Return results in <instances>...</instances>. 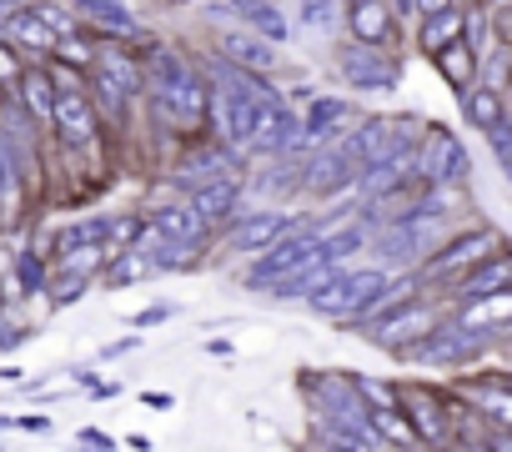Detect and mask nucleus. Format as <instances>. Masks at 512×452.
<instances>
[{
	"instance_id": "obj_48",
	"label": "nucleus",
	"mask_w": 512,
	"mask_h": 452,
	"mask_svg": "<svg viewBox=\"0 0 512 452\" xmlns=\"http://www.w3.org/2000/svg\"><path fill=\"white\" fill-rule=\"evenodd\" d=\"M136 347H141V332H131V337H121V342H111V347H106L101 357L111 362V357H126V352H136Z\"/></svg>"
},
{
	"instance_id": "obj_22",
	"label": "nucleus",
	"mask_w": 512,
	"mask_h": 452,
	"mask_svg": "<svg viewBox=\"0 0 512 452\" xmlns=\"http://www.w3.org/2000/svg\"><path fill=\"white\" fill-rule=\"evenodd\" d=\"M342 131H352V101L342 96H312V106L302 111V146H327Z\"/></svg>"
},
{
	"instance_id": "obj_8",
	"label": "nucleus",
	"mask_w": 512,
	"mask_h": 452,
	"mask_svg": "<svg viewBox=\"0 0 512 452\" xmlns=\"http://www.w3.org/2000/svg\"><path fill=\"white\" fill-rule=\"evenodd\" d=\"M387 277H392V272H382V267H342L317 297H307V307H312L317 317L337 322V327H357V322L372 312V302L382 297Z\"/></svg>"
},
{
	"instance_id": "obj_49",
	"label": "nucleus",
	"mask_w": 512,
	"mask_h": 452,
	"mask_svg": "<svg viewBox=\"0 0 512 452\" xmlns=\"http://www.w3.org/2000/svg\"><path fill=\"white\" fill-rule=\"evenodd\" d=\"M141 407H161L166 412V407H176V397L171 392H141Z\"/></svg>"
},
{
	"instance_id": "obj_42",
	"label": "nucleus",
	"mask_w": 512,
	"mask_h": 452,
	"mask_svg": "<svg viewBox=\"0 0 512 452\" xmlns=\"http://www.w3.org/2000/svg\"><path fill=\"white\" fill-rule=\"evenodd\" d=\"M21 71H26V56H21L16 46H6V41H0V96H11V91H16Z\"/></svg>"
},
{
	"instance_id": "obj_54",
	"label": "nucleus",
	"mask_w": 512,
	"mask_h": 452,
	"mask_svg": "<svg viewBox=\"0 0 512 452\" xmlns=\"http://www.w3.org/2000/svg\"><path fill=\"white\" fill-rule=\"evenodd\" d=\"M6 427H11V417H0V432H6Z\"/></svg>"
},
{
	"instance_id": "obj_36",
	"label": "nucleus",
	"mask_w": 512,
	"mask_h": 452,
	"mask_svg": "<svg viewBox=\"0 0 512 452\" xmlns=\"http://www.w3.org/2000/svg\"><path fill=\"white\" fill-rule=\"evenodd\" d=\"M111 292H121V287H136V282H151L156 272L146 267V257L141 252H116V257H106V267L96 272Z\"/></svg>"
},
{
	"instance_id": "obj_40",
	"label": "nucleus",
	"mask_w": 512,
	"mask_h": 452,
	"mask_svg": "<svg viewBox=\"0 0 512 452\" xmlns=\"http://www.w3.org/2000/svg\"><path fill=\"white\" fill-rule=\"evenodd\" d=\"M31 337H36V327L21 322V312H16L11 302H0V352H16V347H26Z\"/></svg>"
},
{
	"instance_id": "obj_51",
	"label": "nucleus",
	"mask_w": 512,
	"mask_h": 452,
	"mask_svg": "<svg viewBox=\"0 0 512 452\" xmlns=\"http://www.w3.org/2000/svg\"><path fill=\"white\" fill-rule=\"evenodd\" d=\"M126 447H136V452H151V437H141V432H131V437H126Z\"/></svg>"
},
{
	"instance_id": "obj_46",
	"label": "nucleus",
	"mask_w": 512,
	"mask_h": 452,
	"mask_svg": "<svg viewBox=\"0 0 512 452\" xmlns=\"http://www.w3.org/2000/svg\"><path fill=\"white\" fill-rule=\"evenodd\" d=\"M11 427H21V432H51V417L46 412H26V417H11Z\"/></svg>"
},
{
	"instance_id": "obj_30",
	"label": "nucleus",
	"mask_w": 512,
	"mask_h": 452,
	"mask_svg": "<svg viewBox=\"0 0 512 452\" xmlns=\"http://www.w3.org/2000/svg\"><path fill=\"white\" fill-rule=\"evenodd\" d=\"M131 252H141V257H146V267H151L156 277H171V272H191V267H196V257H191V252L171 247L166 237H156V232H151V226H141V237L131 242Z\"/></svg>"
},
{
	"instance_id": "obj_37",
	"label": "nucleus",
	"mask_w": 512,
	"mask_h": 452,
	"mask_svg": "<svg viewBox=\"0 0 512 452\" xmlns=\"http://www.w3.org/2000/svg\"><path fill=\"white\" fill-rule=\"evenodd\" d=\"M86 287H91V277H76V272H56V267H51L41 302H46L51 312H66V307H76V302L86 297Z\"/></svg>"
},
{
	"instance_id": "obj_16",
	"label": "nucleus",
	"mask_w": 512,
	"mask_h": 452,
	"mask_svg": "<svg viewBox=\"0 0 512 452\" xmlns=\"http://www.w3.org/2000/svg\"><path fill=\"white\" fill-rule=\"evenodd\" d=\"M332 66H337V76H342L352 91H367V96H387V91H397V81H402L397 56H387V51H377V46H362V41H342L337 56H332Z\"/></svg>"
},
{
	"instance_id": "obj_26",
	"label": "nucleus",
	"mask_w": 512,
	"mask_h": 452,
	"mask_svg": "<svg viewBox=\"0 0 512 452\" xmlns=\"http://www.w3.org/2000/svg\"><path fill=\"white\" fill-rule=\"evenodd\" d=\"M46 277H51V257H46V247L21 242V247L11 252V287H16V297H21V302H41Z\"/></svg>"
},
{
	"instance_id": "obj_6",
	"label": "nucleus",
	"mask_w": 512,
	"mask_h": 452,
	"mask_svg": "<svg viewBox=\"0 0 512 452\" xmlns=\"http://www.w3.org/2000/svg\"><path fill=\"white\" fill-rule=\"evenodd\" d=\"M397 412L422 452H452V417H447V387L397 377Z\"/></svg>"
},
{
	"instance_id": "obj_45",
	"label": "nucleus",
	"mask_w": 512,
	"mask_h": 452,
	"mask_svg": "<svg viewBox=\"0 0 512 452\" xmlns=\"http://www.w3.org/2000/svg\"><path fill=\"white\" fill-rule=\"evenodd\" d=\"M76 442H81V447H96V452H116V437H111V432H101V427H81V432H76Z\"/></svg>"
},
{
	"instance_id": "obj_4",
	"label": "nucleus",
	"mask_w": 512,
	"mask_h": 452,
	"mask_svg": "<svg viewBox=\"0 0 512 452\" xmlns=\"http://www.w3.org/2000/svg\"><path fill=\"white\" fill-rule=\"evenodd\" d=\"M497 252H507V237L497 232V226H472V232L442 237V242L427 252V262L417 267V282H422L427 297L452 292L477 262H487V257H497Z\"/></svg>"
},
{
	"instance_id": "obj_2",
	"label": "nucleus",
	"mask_w": 512,
	"mask_h": 452,
	"mask_svg": "<svg viewBox=\"0 0 512 452\" xmlns=\"http://www.w3.org/2000/svg\"><path fill=\"white\" fill-rule=\"evenodd\" d=\"M297 392L307 402V427L317 432H352V437H372L367 427V407L352 387V372L337 367H302L297 372ZM377 442V437H372Z\"/></svg>"
},
{
	"instance_id": "obj_11",
	"label": "nucleus",
	"mask_w": 512,
	"mask_h": 452,
	"mask_svg": "<svg viewBox=\"0 0 512 452\" xmlns=\"http://www.w3.org/2000/svg\"><path fill=\"white\" fill-rule=\"evenodd\" d=\"M357 181H362V161H357L347 131L327 146H312L297 161V191H307V196H347V191H357Z\"/></svg>"
},
{
	"instance_id": "obj_18",
	"label": "nucleus",
	"mask_w": 512,
	"mask_h": 452,
	"mask_svg": "<svg viewBox=\"0 0 512 452\" xmlns=\"http://www.w3.org/2000/svg\"><path fill=\"white\" fill-rule=\"evenodd\" d=\"M146 226H151L156 237H166L171 247L191 252V257H201V252H206V242H216V237L206 232V226H201V216L191 211V201H186V196L151 206V211H146Z\"/></svg>"
},
{
	"instance_id": "obj_44",
	"label": "nucleus",
	"mask_w": 512,
	"mask_h": 452,
	"mask_svg": "<svg viewBox=\"0 0 512 452\" xmlns=\"http://www.w3.org/2000/svg\"><path fill=\"white\" fill-rule=\"evenodd\" d=\"M176 317V307L171 302H156V307H146V312H131V327L136 332H151V327H161V322H171Z\"/></svg>"
},
{
	"instance_id": "obj_13",
	"label": "nucleus",
	"mask_w": 512,
	"mask_h": 452,
	"mask_svg": "<svg viewBox=\"0 0 512 452\" xmlns=\"http://www.w3.org/2000/svg\"><path fill=\"white\" fill-rule=\"evenodd\" d=\"M307 262H322V257H317V232H312V226L302 221L292 237L272 242L267 252H256V257L246 262V272H241V287H246V292H262V297H267V287H277L282 277L302 272Z\"/></svg>"
},
{
	"instance_id": "obj_23",
	"label": "nucleus",
	"mask_w": 512,
	"mask_h": 452,
	"mask_svg": "<svg viewBox=\"0 0 512 452\" xmlns=\"http://www.w3.org/2000/svg\"><path fill=\"white\" fill-rule=\"evenodd\" d=\"M211 56H221L226 66H241V71H251V76L277 71V51H272V41L251 36V31H221Z\"/></svg>"
},
{
	"instance_id": "obj_55",
	"label": "nucleus",
	"mask_w": 512,
	"mask_h": 452,
	"mask_svg": "<svg viewBox=\"0 0 512 452\" xmlns=\"http://www.w3.org/2000/svg\"><path fill=\"white\" fill-rule=\"evenodd\" d=\"M0 452H6V447H0Z\"/></svg>"
},
{
	"instance_id": "obj_53",
	"label": "nucleus",
	"mask_w": 512,
	"mask_h": 452,
	"mask_svg": "<svg viewBox=\"0 0 512 452\" xmlns=\"http://www.w3.org/2000/svg\"><path fill=\"white\" fill-rule=\"evenodd\" d=\"M0 302H6V272H0Z\"/></svg>"
},
{
	"instance_id": "obj_39",
	"label": "nucleus",
	"mask_w": 512,
	"mask_h": 452,
	"mask_svg": "<svg viewBox=\"0 0 512 452\" xmlns=\"http://www.w3.org/2000/svg\"><path fill=\"white\" fill-rule=\"evenodd\" d=\"M352 387L362 397V407H397V377H367V372H352Z\"/></svg>"
},
{
	"instance_id": "obj_12",
	"label": "nucleus",
	"mask_w": 512,
	"mask_h": 452,
	"mask_svg": "<svg viewBox=\"0 0 512 452\" xmlns=\"http://www.w3.org/2000/svg\"><path fill=\"white\" fill-rule=\"evenodd\" d=\"M417 136H422V121H412V116H362L357 131H347V141H352L362 166L412 161Z\"/></svg>"
},
{
	"instance_id": "obj_15",
	"label": "nucleus",
	"mask_w": 512,
	"mask_h": 452,
	"mask_svg": "<svg viewBox=\"0 0 512 452\" xmlns=\"http://www.w3.org/2000/svg\"><path fill=\"white\" fill-rule=\"evenodd\" d=\"M302 226V216L297 211H287V206H246L226 232H221V242H226V252H241V257H256V252H267L272 242H282V237H292Z\"/></svg>"
},
{
	"instance_id": "obj_43",
	"label": "nucleus",
	"mask_w": 512,
	"mask_h": 452,
	"mask_svg": "<svg viewBox=\"0 0 512 452\" xmlns=\"http://www.w3.org/2000/svg\"><path fill=\"white\" fill-rule=\"evenodd\" d=\"M487 146H492V161H497V171H512V126H507V121L487 131Z\"/></svg>"
},
{
	"instance_id": "obj_24",
	"label": "nucleus",
	"mask_w": 512,
	"mask_h": 452,
	"mask_svg": "<svg viewBox=\"0 0 512 452\" xmlns=\"http://www.w3.org/2000/svg\"><path fill=\"white\" fill-rule=\"evenodd\" d=\"M497 292H512V257H507V252L477 262V267L452 287V307H467V302H482V297H497Z\"/></svg>"
},
{
	"instance_id": "obj_47",
	"label": "nucleus",
	"mask_w": 512,
	"mask_h": 452,
	"mask_svg": "<svg viewBox=\"0 0 512 452\" xmlns=\"http://www.w3.org/2000/svg\"><path fill=\"white\" fill-rule=\"evenodd\" d=\"M447 6H457V0H412V21H427V16H437Z\"/></svg>"
},
{
	"instance_id": "obj_9",
	"label": "nucleus",
	"mask_w": 512,
	"mask_h": 452,
	"mask_svg": "<svg viewBox=\"0 0 512 452\" xmlns=\"http://www.w3.org/2000/svg\"><path fill=\"white\" fill-rule=\"evenodd\" d=\"M412 176H417V186H427V191H452V186H462V181L472 176V156H467L462 136H457L452 126H442V121L422 126L417 151H412Z\"/></svg>"
},
{
	"instance_id": "obj_31",
	"label": "nucleus",
	"mask_w": 512,
	"mask_h": 452,
	"mask_svg": "<svg viewBox=\"0 0 512 452\" xmlns=\"http://www.w3.org/2000/svg\"><path fill=\"white\" fill-rule=\"evenodd\" d=\"M231 11H241V21H246V31L251 36H262V41H272V46H282L287 41V16L277 11V0H231Z\"/></svg>"
},
{
	"instance_id": "obj_3",
	"label": "nucleus",
	"mask_w": 512,
	"mask_h": 452,
	"mask_svg": "<svg viewBox=\"0 0 512 452\" xmlns=\"http://www.w3.org/2000/svg\"><path fill=\"white\" fill-rule=\"evenodd\" d=\"M507 337H492V332H472V327H462L452 312H442L437 322H432V332L402 357L407 367H422V372H467V367H477V362H487L497 347H502Z\"/></svg>"
},
{
	"instance_id": "obj_52",
	"label": "nucleus",
	"mask_w": 512,
	"mask_h": 452,
	"mask_svg": "<svg viewBox=\"0 0 512 452\" xmlns=\"http://www.w3.org/2000/svg\"><path fill=\"white\" fill-rule=\"evenodd\" d=\"M31 0H0V16H11V11H26Z\"/></svg>"
},
{
	"instance_id": "obj_5",
	"label": "nucleus",
	"mask_w": 512,
	"mask_h": 452,
	"mask_svg": "<svg viewBox=\"0 0 512 452\" xmlns=\"http://www.w3.org/2000/svg\"><path fill=\"white\" fill-rule=\"evenodd\" d=\"M442 317V307L427 297V292H417V297H407V302H392V307H382L377 317H367L357 332L377 347V352H387V357H407L427 332H432V322Z\"/></svg>"
},
{
	"instance_id": "obj_10",
	"label": "nucleus",
	"mask_w": 512,
	"mask_h": 452,
	"mask_svg": "<svg viewBox=\"0 0 512 452\" xmlns=\"http://www.w3.org/2000/svg\"><path fill=\"white\" fill-rule=\"evenodd\" d=\"M437 242H442V216H402L382 226V232H372L367 252L377 257L382 272H417Z\"/></svg>"
},
{
	"instance_id": "obj_38",
	"label": "nucleus",
	"mask_w": 512,
	"mask_h": 452,
	"mask_svg": "<svg viewBox=\"0 0 512 452\" xmlns=\"http://www.w3.org/2000/svg\"><path fill=\"white\" fill-rule=\"evenodd\" d=\"M342 6L347 0H297V26L332 31V26H342Z\"/></svg>"
},
{
	"instance_id": "obj_41",
	"label": "nucleus",
	"mask_w": 512,
	"mask_h": 452,
	"mask_svg": "<svg viewBox=\"0 0 512 452\" xmlns=\"http://www.w3.org/2000/svg\"><path fill=\"white\" fill-rule=\"evenodd\" d=\"M312 452H382V442L352 437V432H317L312 427Z\"/></svg>"
},
{
	"instance_id": "obj_21",
	"label": "nucleus",
	"mask_w": 512,
	"mask_h": 452,
	"mask_svg": "<svg viewBox=\"0 0 512 452\" xmlns=\"http://www.w3.org/2000/svg\"><path fill=\"white\" fill-rule=\"evenodd\" d=\"M342 26L352 31V41L377 46V51H387L397 41V16H392L387 0H347V6H342Z\"/></svg>"
},
{
	"instance_id": "obj_17",
	"label": "nucleus",
	"mask_w": 512,
	"mask_h": 452,
	"mask_svg": "<svg viewBox=\"0 0 512 452\" xmlns=\"http://www.w3.org/2000/svg\"><path fill=\"white\" fill-rule=\"evenodd\" d=\"M221 176H241V151L236 146H226V141H196V146H186L181 151V161L171 166V186L181 191V196H191L196 186H206V181H221Z\"/></svg>"
},
{
	"instance_id": "obj_35",
	"label": "nucleus",
	"mask_w": 512,
	"mask_h": 452,
	"mask_svg": "<svg viewBox=\"0 0 512 452\" xmlns=\"http://www.w3.org/2000/svg\"><path fill=\"white\" fill-rule=\"evenodd\" d=\"M462 21H467V11H462V6H447V11L427 16V21H422V31H417V46L432 56V51H442V46L462 41Z\"/></svg>"
},
{
	"instance_id": "obj_27",
	"label": "nucleus",
	"mask_w": 512,
	"mask_h": 452,
	"mask_svg": "<svg viewBox=\"0 0 512 452\" xmlns=\"http://www.w3.org/2000/svg\"><path fill=\"white\" fill-rule=\"evenodd\" d=\"M367 242H372V232L357 221V211L347 216V221H337V226H327V232L317 237V257L322 262H332V267H347L352 257H362L367 252Z\"/></svg>"
},
{
	"instance_id": "obj_32",
	"label": "nucleus",
	"mask_w": 512,
	"mask_h": 452,
	"mask_svg": "<svg viewBox=\"0 0 512 452\" xmlns=\"http://www.w3.org/2000/svg\"><path fill=\"white\" fill-rule=\"evenodd\" d=\"M21 196H26V171H21L16 151L6 146V136H0V226H16Z\"/></svg>"
},
{
	"instance_id": "obj_34",
	"label": "nucleus",
	"mask_w": 512,
	"mask_h": 452,
	"mask_svg": "<svg viewBox=\"0 0 512 452\" xmlns=\"http://www.w3.org/2000/svg\"><path fill=\"white\" fill-rule=\"evenodd\" d=\"M241 191L267 196L272 206H277L282 196H297V161H277V156H272V171H251V181H241Z\"/></svg>"
},
{
	"instance_id": "obj_19",
	"label": "nucleus",
	"mask_w": 512,
	"mask_h": 452,
	"mask_svg": "<svg viewBox=\"0 0 512 452\" xmlns=\"http://www.w3.org/2000/svg\"><path fill=\"white\" fill-rule=\"evenodd\" d=\"M191 211L201 216V226L211 237H221L226 226L246 211V191H241V176H221V181H206V186H196L191 196Z\"/></svg>"
},
{
	"instance_id": "obj_25",
	"label": "nucleus",
	"mask_w": 512,
	"mask_h": 452,
	"mask_svg": "<svg viewBox=\"0 0 512 452\" xmlns=\"http://www.w3.org/2000/svg\"><path fill=\"white\" fill-rule=\"evenodd\" d=\"M16 106L46 131L51 126V106H56V86H51V71H46V61H26V71H21V81H16Z\"/></svg>"
},
{
	"instance_id": "obj_50",
	"label": "nucleus",
	"mask_w": 512,
	"mask_h": 452,
	"mask_svg": "<svg viewBox=\"0 0 512 452\" xmlns=\"http://www.w3.org/2000/svg\"><path fill=\"white\" fill-rule=\"evenodd\" d=\"M387 6H392L397 21H412V0H387Z\"/></svg>"
},
{
	"instance_id": "obj_20",
	"label": "nucleus",
	"mask_w": 512,
	"mask_h": 452,
	"mask_svg": "<svg viewBox=\"0 0 512 452\" xmlns=\"http://www.w3.org/2000/svg\"><path fill=\"white\" fill-rule=\"evenodd\" d=\"M66 6L81 16V21H91L101 36H111V41H136V46H151V36H146V26L136 21V11L126 6V0H66Z\"/></svg>"
},
{
	"instance_id": "obj_7",
	"label": "nucleus",
	"mask_w": 512,
	"mask_h": 452,
	"mask_svg": "<svg viewBox=\"0 0 512 452\" xmlns=\"http://www.w3.org/2000/svg\"><path fill=\"white\" fill-rule=\"evenodd\" d=\"M46 71H51V86H56V106H51V126L46 131H56V141L66 151H91L101 141V116H96V106L86 96V81L76 71H61L56 61Z\"/></svg>"
},
{
	"instance_id": "obj_28",
	"label": "nucleus",
	"mask_w": 512,
	"mask_h": 452,
	"mask_svg": "<svg viewBox=\"0 0 512 452\" xmlns=\"http://www.w3.org/2000/svg\"><path fill=\"white\" fill-rule=\"evenodd\" d=\"M0 41L16 46L21 56H51L56 51V31H46L31 11H11V16H0Z\"/></svg>"
},
{
	"instance_id": "obj_14",
	"label": "nucleus",
	"mask_w": 512,
	"mask_h": 452,
	"mask_svg": "<svg viewBox=\"0 0 512 452\" xmlns=\"http://www.w3.org/2000/svg\"><path fill=\"white\" fill-rule=\"evenodd\" d=\"M467 412H477L487 427H512V382H507V372L497 367V362H477V367H467V372H457L452 377V387H447Z\"/></svg>"
},
{
	"instance_id": "obj_33",
	"label": "nucleus",
	"mask_w": 512,
	"mask_h": 452,
	"mask_svg": "<svg viewBox=\"0 0 512 452\" xmlns=\"http://www.w3.org/2000/svg\"><path fill=\"white\" fill-rule=\"evenodd\" d=\"M457 101H462V116H467V126H472V131H482V136H487L492 126H502V121H507V101H502V91L467 86Z\"/></svg>"
},
{
	"instance_id": "obj_1",
	"label": "nucleus",
	"mask_w": 512,
	"mask_h": 452,
	"mask_svg": "<svg viewBox=\"0 0 512 452\" xmlns=\"http://www.w3.org/2000/svg\"><path fill=\"white\" fill-rule=\"evenodd\" d=\"M141 76H146V106L151 116L176 131V136H196L206 126V81H201V66L191 56H181L176 46H161L151 41L141 51Z\"/></svg>"
},
{
	"instance_id": "obj_29",
	"label": "nucleus",
	"mask_w": 512,
	"mask_h": 452,
	"mask_svg": "<svg viewBox=\"0 0 512 452\" xmlns=\"http://www.w3.org/2000/svg\"><path fill=\"white\" fill-rule=\"evenodd\" d=\"M427 61H432V71H437V76H442V81H447L457 96H462L467 86H477V61H482V56H477L467 41H452V46L432 51Z\"/></svg>"
}]
</instances>
